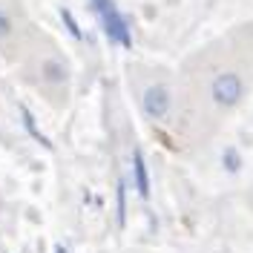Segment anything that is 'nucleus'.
Wrapping results in <instances>:
<instances>
[{
	"instance_id": "1",
	"label": "nucleus",
	"mask_w": 253,
	"mask_h": 253,
	"mask_svg": "<svg viewBox=\"0 0 253 253\" xmlns=\"http://www.w3.org/2000/svg\"><path fill=\"white\" fill-rule=\"evenodd\" d=\"M92 9L98 12V17H101V23H104V32H107V38H110V41L121 43L124 49L132 46V38H129V26H126L124 15L118 12L115 0H92Z\"/></svg>"
},
{
	"instance_id": "2",
	"label": "nucleus",
	"mask_w": 253,
	"mask_h": 253,
	"mask_svg": "<svg viewBox=\"0 0 253 253\" xmlns=\"http://www.w3.org/2000/svg\"><path fill=\"white\" fill-rule=\"evenodd\" d=\"M242 92H245L242 78L233 75V72L216 75V78H213V86H210V95H213V101H216L219 107H233V104H239Z\"/></svg>"
},
{
	"instance_id": "3",
	"label": "nucleus",
	"mask_w": 253,
	"mask_h": 253,
	"mask_svg": "<svg viewBox=\"0 0 253 253\" xmlns=\"http://www.w3.org/2000/svg\"><path fill=\"white\" fill-rule=\"evenodd\" d=\"M141 104H144V112H147L150 118H164V115L170 112L173 98H170V89H167V86L153 84V86H147V92H144Z\"/></svg>"
},
{
	"instance_id": "4",
	"label": "nucleus",
	"mask_w": 253,
	"mask_h": 253,
	"mask_svg": "<svg viewBox=\"0 0 253 253\" xmlns=\"http://www.w3.org/2000/svg\"><path fill=\"white\" fill-rule=\"evenodd\" d=\"M132 170H135V187L144 199L150 196V175H147V164H144V153L135 147L132 150Z\"/></svg>"
},
{
	"instance_id": "5",
	"label": "nucleus",
	"mask_w": 253,
	"mask_h": 253,
	"mask_svg": "<svg viewBox=\"0 0 253 253\" xmlns=\"http://www.w3.org/2000/svg\"><path fill=\"white\" fill-rule=\"evenodd\" d=\"M43 75H46V81L63 84V81H66V69H63V63H58V61H46L43 63Z\"/></svg>"
},
{
	"instance_id": "6",
	"label": "nucleus",
	"mask_w": 253,
	"mask_h": 253,
	"mask_svg": "<svg viewBox=\"0 0 253 253\" xmlns=\"http://www.w3.org/2000/svg\"><path fill=\"white\" fill-rule=\"evenodd\" d=\"M61 17H63V23H66V29H69V35H72L75 41H81L84 35H81V26L75 23V17H72V12H69V9H61Z\"/></svg>"
},
{
	"instance_id": "7",
	"label": "nucleus",
	"mask_w": 253,
	"mask_h": 253,
	"mask_svg": "<svg viewBox=\"0 0 253 253\" xmlns=\"http://www.w3.org/2000/svg\"><path fill=\"white\" fill-rule=\"evenodd\" d=\"M221 161H224V167H227L230 173H236V170H239V164H242V158H239V153L233 150V147H227V150H224Z\"/></svg>"
},
{
	"instance_id": "8",
	"label": "nucleus",
	"mask_w": 253,
	"mask_h": 253,
	"mask_svg": "<svg viewBox=\"0 0 253 253\" xmlns=\"http://www.w3.org/2000/svg\"><path fill=\"white\" fill-rule=\"evenodd\" d=\"M12 35V20L6 12H0V38H9Z\"/></svg>"
}]
</instances>
